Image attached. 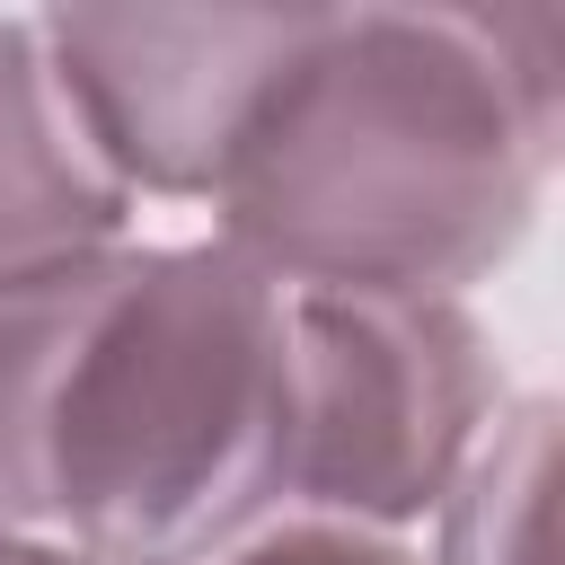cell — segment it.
Listing matches in <instances>:
<instances>
[{"label":"cell","instance_id":"cell-1","mask_svg":"<svg viewBox=\"0 0 565 565\" xmlns=\"http://www.w3.org/2000/svg\"><path fill=\"white\" fill-rule=\"evenodd\" d=\"M291 503V291L221 238H124L0 291V530L212 565Z\"/></svg>","mask_w":565,"mask_h":565},{"label":"cell","instance_id":"cell-2","mask_svg":"<svg viewBox=\"0 0 565 565\" xmlns=\"http://www.w3.org/2000/svg\"><path fill=\"white\" fill-rule=\"evenodd\" d=\"M556 132V9H309L212 238L291 300H459L521 247Z\"/></svg>","mask_w":565,"mask_h":565},{"label":"cell","instance_id":"cell-3","mask_svg":"<svg viewBox=\"0 0 565 565\" xmlns=\"http://www.w3.org/2000/svg\"><path fill=\"white\" fill-rule=\"evenodd\" d=\"M503 406L459 300H291V503L318 521L388 539L441 512Z\"/></svg>","mask_w":565,"mask_h":565},{"label":"cell","instance_id":"cell-4","mask_svg":"<svg viewBox=\"0 0 565 565\" xmlns=\"http://www.w3.org/2000/svg\"><path fill=\"white\" fill-rule=\"evenodd\" d=\"M35 35L132 203H212L309 9H53Z\"/></svg>","mask_w":565,"mask_h":565},{"label":"cell","instance_id":"cell-5","mask_svg":"<svg viewBox=\"0 0 565 565\" xmlns=\"http://www.w3.org/2000/svg\"><path fill=\"white\" fill-rule=\"evenodd\" d=\"M132 238V194L79 132L35 18L0 9V291L53 282Z\"/></svg>","mask_w":565,"mask_h":565},{"label":"cell","instance_id":"cell-6","mask_svg":"<svg viewBox=\"0 0 565 565\" xmlns=\"http://www.w3.org/2000/svg\"><path fill=\"white\" fill-rule=\"evenodd\" d=\"M556 477V397H512L433 512V565H539Z\"/></svg>","mask_w":565,"mask_h":565},{"label":"cell","instance_id":"cell-7","mask_svg":"<svg viewBox=\"0 0 565 565\" xmlns=\"http://www.w3.org/2000/svg\"><path fill=\"white\" fill-rule=\"evenodd\" d=\"M212 565H424V556H406V547L380 539V530H353V521H318V512H300V521H265L256 539H238V547L212 556Z\"/></svg>","mask_w":565,"mask_h":565},{"label":"cell","instance_id":"cell-8","mask_svg":"<svg viewBox=\"0 0 565 565\" xmlns=\"http://www.w3.org/2000/svg\"><path fill=\"white\" fill-rule=\"evenodd\" d=\"M0 565H97V556H79L62 539H35V530H0Z\"/></svg>","mask_w":565,"mask_h":565}]
</instances>
